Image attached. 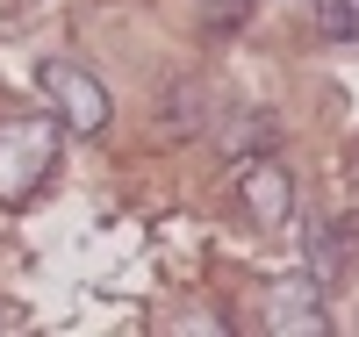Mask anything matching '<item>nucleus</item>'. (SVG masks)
I'll list each match as a JSON object with an SVG mask.
<instances>
[{"label": "nucleus", "mask_w": 359, "mask_h": 337, "mask_svg": "<svg viewBox=\"0 0 359 337\" xmlns=\"http://www.w3.org/2000/svg\"><path fill=\"white\" fill-rule=\"evenodd\" d=\"M57 144H65V122H57V115H15V122H0V201H8V208L36 201V187L57 172Z\"/></svg>", "instance_id": "obj_1"}, {"label": "nucleus", "mask_w": 359, "mask_h": 337, "mask_svg": "<svg viewBox=\"0 0 359 337\" xmlns=\"http://www.w3.org/2000/svg\"><path fill=\"white\" fill-rule=\"evenodd\" d=\"M36 86L57 101L65 137H101V130H108V86H101L94 72H79L72 57H43V65H36Z\"/></svg>", "instance_id": "obj_2"}, {"label": "nucleus", "mask_w": 359, "mask_h": 337, "mask_svg": "<svg viewBox=\"0 0 359 337\" xmlns=\"http://www.w3.org/2000/svg\"><path fill=\"white\" fill-rule=\"evenodd\" d=\"M237 201H245V216L259 230H287L294 223V179H287V165L280 158L245 165V172H237Z\"/></svg>", "instance_id": "obj_3"}, {"label": "nucleus", "mask_w": 359, "mask_h": 337, "mask_svg": "<svg viewBox=\"0 0 359 337\" xmlns=\"http://www.w3.org/2000/svg\"><path fill=\"white\" fill-rule=\"evenodd\" d=\"M266 323L280 337H323L331 330V309H323V280H280L273 301H266Z\"/></svg>", "instance_id": "obj_4"}, {"label": "nucleus", "mask_w": 359, "mask_h": 337, "mask_svg": "<svg viewBox=\"0 0 359 337\" xmlns=\"http://www.w3.org/2000/svg\"><path fill=\"white\" fill-rule=\"evenodd\" d=\"M316 22H323V36H338V43L359 36V8L352 0H316Z\"/></svg>", "instance_id": "obj_5"}, {"label": "nucleus", "mask_w": 359, "mask_h": 337, "mask_svg": "<svg viewBox=\"0 0 359 337\" xmlns=\"http://www.w3.org/2000/svg\"><path fill=\"white\" fill-rule=\"evenodd\" d=\"M0 330H8V309H0Z\"/></svg>", "instance_id": "obj_6"}]
</instances>
